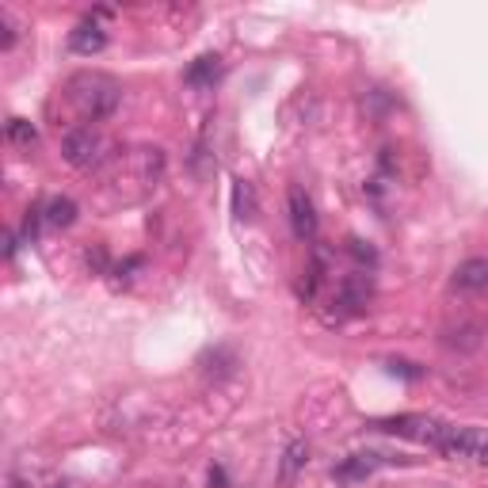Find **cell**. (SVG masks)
Returning <instances> with one entry per match:
<instances>
[{
  "label": "cell",
  "instance_id": "14",
  "mask_svg": "<svg viewBox=\"0 0 488 488\" xmlns=\"http://www.w3.org/2000/svg\"><path fill=\"white\" fill-rule=\"evenodd\" d=\"M451 348H458V351H473L481 343V325H473V320H461V325L451 332Z\"/></svg>",
  "mask_w": 488,
  "mask_h": 488
},
{
  "label": "cell",
  "instance_id": "19",
  "mask_svg": "<svg viewBox=\"0 0 488 488\" xmlns=\"http://www.w3.org/2000/svg\"><path fill=\"white\" fill-rule=\"evenodd\" d=\"M88 267H92L96 275H107V248H104V244L88 248Z\"/></svg>",
  "mask_w": 488,
  "mask_h": 488
},
{
  "label": "cell",
  "instance_id": "12",
  "mask_svg": "<svg viewBox=\"0 0 488 488\" xmlns=\"http://www.w3.org/2000/svg\"><path fill=\"white\" fill-rule=\"evenodd\" d=\"M199 366H202V374H207V378H222V374H233L237 355L225 351V348H217V351H207V355H202Z\"/></svg>",
  "mask_w": 488,
  "mask_h": 488
},
{
  "label": "cell",
  "instance_id": "2",
  "mask_svg": "<svg viewBox=\"0 0 488 488\" xmlns=\"http://www.w3.org/2000/svg\"><path fill=\"white\" fill-rule=\"evenodd\" d=\"M107 138L92 130V126H76V130L66 134V141H61V157H66V164H73V169L81 172H92L99 169V164L107 161Z\"/></svg>",
  "mask_w": 488,
  "mask_h": 488
},
{
  "label": "cell",
  "instance_id": "10",
  "mask_svg": "<svg viewBox=\"0 0 488 488\" xmlns=\"http://www.w3.org/2000/svg\"><path fill=\"white\" fill-rule=\"evenodd\" d=\"M217 76H222V58H217V54H202L195 66L187 69V84L191 88H214Z\"/></svg>",
  "mask_w": 488,
  "mask_h": 488
},
{
  "label": "cell",
  "instance_id": "3",
  "mask_svg": "<svg viewBox=\"0 0 488 488\" xmlns=\"http://www.w3.org/2000/svg\"><path fill=\"white\" fill-rule=\"evenodd\" d=\"M439 451L446 458H473V461H481V466H488V435L469 431V428H451Z\"/></svg>",
  "mask_w": 488,
  "mask_h": 488
},
{
  "label": "cell",
  "instance_id": "7",
  "mask_svg": "<svg viewBox=\"0 0 488 488\" xmlns=\"http://www.w3.org/2000/svg\"><path fill=\"white\" fill-rule=\"evenodd\" d=\"M336 298L343 302V310H348V313H358V310H366L370 298H374V282H370V275H363V272L348 275V279L340 282V294H336Z\"/></svg>",
  "mask_w": 488,
  "mask_h": 488
},
{
  "label": "cell",
  "instance_id": "6",
  "mask_svg": "<svg viewBox=\"0 0 488 488\" xmlns=\"http://www.w3.org/2000/svg\"><path fill=\"white\" fill-rule=\"evenodd\" d=\"M454 290H466V294H477L488 290V260L484 256H469L454 267Z\"/></svg>",
  "mask_w": 488,
  "mask_h": 488
},
{
  "label": "cell",
  "instance_id": "17",
  "mask_svg": "<svg viewBox=\"0 0 488 488\" xmlns=\"http://www.w3.org/2000/svg\"><path fill=\"white\" fill-rule=\"evenodd\" d=\"M16 38H20L16 20H12L8 8H0V50H12V46H16Z\"/></svg>",
  "mask_w": 488,
  "mask_h": 488
},
{
  "label": "cell",
  "instance_id": "11",
  "mask_svg": "<svg viewBox=\"0 0 488 488\" xmlns=\"http://www.w3.org/2000/svg\"><path fill=\"white\" fill-rule=\"evenodd\" d=\"M374 466H378V454H351L343 466H336V477L340 481H363L374 473Z\"/></svg>",
  "mask_w": 488,
  "mask_h": 488
},
{
  "label": "cell",
  "instance_id": "15",
  "mask_svg": "<svg viewBox=\"0 0 488 488\" xmlns=\"http://www.w3.org/2000/svg\"><path fill=\"white\" fill-rule=\"evenodd\" d=\"M8 141H12V146H23V149L38 146L35 122H28V119H8Z\"/></svg>",
  "mask_w": 488,
  "mask_h": 488
},
{
  "label": "cell",
  "instance_id": "9",
  "mask_svg": "<svg viewBox=\"0 0 488 488\" xmlns=\"http://www.w3.org/2000/svg\"><path fill=\"white\" fill-rule=\"evenodd\" d=\"M43 222L50 229H69L76 222V202L69 195H54L43 202Z\"/></svg>",
  "mask_w": 488,
  "mask_h": 488
},
{
  "label": "cell",
  "instance_id": "18",
  "mask_svg": "<svg viewBox=\"0 0 488 488\" xmlns=\"http://www.w3.org/2000/svg\"><path fill=\"white\" fill-rule=\"evenodd\" d=\"M390 370H393V374H401V378H408V382H420L423 378V370L416 363H408V358H393Z\"/></svg>",
  "mask_w": 488,
  "mask_h": 488
},
{
  "label": "cell",
  "instance_id": "8",
  "mask_svg": "<svg viewBox=\"0 0 488 488\" xmlns=\"http://www.w3.org/2000/svg\"><path fill=\"white\" fill-rule=\"evenodd\" d=\"M305 461H310V446H305L302 439H294L287 451H282V461H279V484L290 488L294 481H298V473L305 469Z\"/></svg>",
  "mask_w": 488,
  "mask_h": 488
},
{
  "label": "cell",
  "instance_id": "16",
  "mask_svg": "<svg viewBox=\"0 0 488 488\" xmlns=\"http://www.w3.org/2000/svg\"><path fill=\"white\" fill-rule=\"evenodd\" d=\"M348 252L355 256V264H363V267H374L378 264V252H374V244H370V240L348 237Z\"/></svg>",
  "mask_w": 488,
  "mask_h": 488
},
{
  "label": "cell",
  "instance_id": "13",
  "mask_svg": "<svg viewBox=\"0 0 488 488\" xmlns=\"http://www.w3.org/2000/svg\"><path fill=\"white\" fill-rule=\"evenodd\" d=\"M233 214L240 222H252L256 217V191L248 179H233Z\"/></svg>",
  "mask_w": 488,
  "mask_h": 488
},
{
  "label": "cell",
  "instance_id": "20",
  "mask_svg": "<svg viewBox=\"0 0 488 488\" xmlns=\"http://www.w3.org/2000/svg\"><path fill=\"white\" fill-rule=\"evenodd\" d=\"M16 248H20V244H16V233H4V256H8V260L16 256Z\"/></svg>",
  "mask_w": 488,
  "mask_h": 488
},
{
  "label": "cell",
  "instance_id": "5",
  "mask_svg": "<svg viewBox=\"0 0 488 488\" xmlns=\"http://www.w3.org/2000/svg\"><path fill=\"white\" fill-rule=\"evenodd\" d=\"M104 46H107V31H104V23H99V20H81V23H76V28L69 31V50H73V54L92 58V54H99Z\"/></svg>",
  "mask_w": 488,
  "mask_h": 488
},
{
  "label": "cell",
  "instance_id": "4",
  "mask_svg": "<svg viewBox=\"0 0 488 488\" xmlns=\"http://www.w3.org/2000/svg\"><path fill=\"white\" fill-rule=\"evenodd\" d=\"M287 210H290V229L298 240H313L317 237V210H313V199L294 184L287 191Z\"/></svg>",
  "mask_w": 488,
  "mask_h": 488
},
{
  "label": "cell",
  "instance_id": "1",
  "mask_svg": "<svg viewBox=\"0 0 488 488\" xmlns=\"http://www.w3.org/2000/svg\"><path fill=\"white\" fill-rule=\"evenodd\" d=\"M66 104L76 111V119L84 122H104L111 119L122 104V84L111 73L99 69H81L66 81Z\"/></svg>",
  "mask_w": 488,
  "mask_h": 488
}]
</instances>
